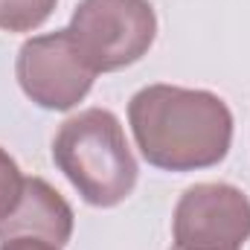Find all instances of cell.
Segmentation results:
<instances>
[{
    "mask_svg": "<svg viewBox=\"0 0 250 250\" xmlns=\"http://www.w3.org/2000/svg\"><path fill=\"white\" fill-rule=\"evenodd\" d=\"M67 29L96 73H114L148 53L157 15L148 0H82Z\"/></svg>",
    "mask_w": 250,
    "mask_h": 250,
    "instance_id": "3957f363",
    "label": "cell"
},
{
    "mask_svg": "<svg viewBox=\"0 0 250 250\" xmlns=\"http://www.w3.org/2000/svg\"><path fill=\"white\" fill-rule=\"evenodd\" d=\"M53 160L90 207L111 209L137 187L140 169L123 123L105 108L79 111L62 123L53 140Z\"/></svg>",
    "mask_w": 250,
    "mask_h": 250,
    "instance_id": "7a4b0ae2",
    "label": "cell"
},
{
    "mask_svg": "<svg viewBox=\"0 0 250 250\" xmlns=\"http://www.w3.org/2000/svg\"><path fill=\"white\" fill-rule=\"evenodd\" d=\"M172 236L184 250H242L250 239V198L233 184H195L175 207Z\"/></svg>",
    "mask_w": 250,
    "mask_h": 250,
    "instance_id": "5b68a950",
    "label": "cell"
},
{
    "mask_svg": "<svg viewBox=\"0 0 250 250\" xmlns=\"http://www.w3.org/2000/svg\"><path fill=\"white\" fill-rule=\"evenodd\" d=\"M73 207L64 201L62 192L53 189L44 178H26L21 201L0 221V242L32 236L64 248L73 236Z\"/></svg>",
    "mask_w": 250,
    "mask_h": 250,
    "instance_id": "8992f818",
    "label": "cell"
},
{
    "mask_svg": "<svg viewBox=\"0 0 250 250\" xmlns=\"http://www.w3.org/2000/svg\"><path fill=\"white\" fill-rule=\"evenodd\" d=\"M172 250H184V248H178V245H172Z\"/></svg>",
    "mask_w": 250,
    "mask_h": 250,
    "instance_id": "30bf717a",
    "label": "cell"
},
{
    "mask_svg": "<svg viewBox=\"0 0 250 250\" xmlns=\"http://www.w3.org/2000/svg\"><path fill=\"white\" fill-rule=\"evenodd\" d=\"M0 250H62L53 242H44V239H32V236H18V239H6L0 242Z\"/></svg>",
    "mask_w": 250,
    "mask_h": 250,
    "instance_id": "9c48e42d",
    "label": "cell"
},
{
    "mask_svg": "<svg viewBox=\"0 0 250 250\" xmlns=\"http://www.w3.org/2000/svg\"><path fill=\"white\" fill-rule=\"evenodd\" d=\"M23 184H26V178L21 175L15 157L0 148V221H3V218L15 209V204L21 201Z\"/></svg>",
    "mask_w": 250,
    "mask_h": 250,
    "instance_id": "ba28073f",
    "label": "cell"
},
{
    "mask_svg": "<svg viewBox=\"0 0 250 250\" xmlns=\"http://www.w3.org/2000/svg\"><path fill=\"white\" fill-rule=\"evenodd\" d=\"M59 0H0V29L6 32H32L53 12Z\"/></svg>",
    "mask_w": 250,
    "mask_h": 250,
    "instance_id": "52a82bcc",
    "label": "cell"
},
{
    "mask_svg": "<svg viewBox=\"0 0 250 250\" xmlns=\"http://www.w3.org/2000/svg\"><path fill=\"white\" fill-rule=\"evenodd\" d=\"M128 123L146 163L166 172L218 166L233 146V114L209 90L148 84L131 96Z\"/></svg>",
    "mask_w": 250,
    "mask_h": 250,
    "instance_id": "6da1fadb",
    "label": "cell"
},
{
    "mask_svg": "<svg viewBox=\"0 0 250 250\" xmlns=\"http://www.w3.org/2000/svg\"><path fill=\"white\" fill-rule=\"evenodd\" d=\"M15 76L38 108L70 111L90 93L99 73L79 53L70 29H56L29 38L18 50Z\"/></svg>",
    "mask_w": 250,
    "mask_h": 250,
    "instance_id": "277c9868",
    "label": "cell"
}]
</instances>
